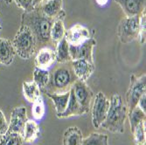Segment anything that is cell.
Here are the masks:
<instances>
[{"label":"cell","mask_w":146,"mask_h":145,"mask_svg":"<svg viewBox=\"0 0 146 145\" xmlns=\"http://www.w3.org/2000/svg\"><path fill=\"white\" fill-rule=\"evenodd\" d=\"M92 103V122L96 128H98L101 127V124L104 122L107 115L110 101L102 92H98L94 96Z\"/></svg>","instance_id":"cell-7"},{"label":"cell","mask_w":146,"mask_h":145,"mask_svg":"<svg viewBox=\"0 0 146 145\" xmlns=\"http://www.w3.org/2000/svg\"><path fill=\"white\" fill-rule=\"evenodd\" d=\"M55 61V51L51 47H43L39 49L34 59L35 68L44 70H49L54 67Z\"/></svg>","instance_id":"cell-12"},{"label":"cell","mask_w":146,"mask_h":145,"mask_svg":"<svg viewBox=\"0 0 146 145\" xmlns=\"http://www.w3.org/2000/svg\"><path fill=\"white\" fill-rule=\"evenodd\" d=\"M82 145H109L108 136L100 133H91L83 139Z\"/></svg>","instance_id":"cell-26"},{"label":"cell","mask_w":146,"mask_h":145,"mask_svg":"<svg viewBox=\"0 0 146 145\" xmlns=\"http://www.w3.org/2000/svg\"><path fill=\"white\" fill-rule=\"evenodd\" d=\"M83 136L78 127H69L63 135V145H82Z\"/></svg>","instance_id":"cell-18"},{"label":"cell","mask_w":146,"mask_h":145,"mask_svg":"<svg viewBox=\"0 0 146 145\" xmlns=\"http://www.w3.org/2000/svg\"><path fill=\"white\" fill-rule=\"evenodd\" d=\"M137 107L140 108L144 113H146V94H143L140 97V99L137 102Z\"/></svg>","instance_id":"cell-33"},{"label":"cell","mask_w":146,"mask_h":145,"mask_svg":"<svg viewBox=\"0 0 146 145\" xmlns=\"http://www.w3.org/2000/svg\"><path fill=\"white\" fill-rule=\"evenodd\" d=\"M84 114H85V112H84L83 109L77 101L74 92L71 89L70 90V97H69V101L68 103L67 109H66V110L63 113L57 115V117L58 118H68V117H71V116L82 115Z\"/></svg>","instance_id":"cell-17"},{"label":"cell","mask_w":146,"mask_h":145,"mask_svg":"<svg viewBox=\"0 0 146 145\" xmlns=\"http://www.w3.org/2000/svg\"><path fill=\"white\" fill-rule=\"evenodd\" d=\"M23 142L24 139L21 135L10 131H7L0 139V145H23Z\"/></svg>","instance_id":"cell-27"},{"label":"cell","mask_w":146,"mask_h":145,"mask_svg":"<svg viewBox=\"0 0 146 145\" xmlns=\"http://www.w3.org/2000/svg\"><path fill=\"white\" fill-rule=\"evenodd\" d=\"M96 45L95 38H90L82 44L79 46H71L69 45V52L72 60H85L92 64L94 63L93 58V50Z\"/></svg>","instance_id":"cell-9"},{"label":"cell","mask_w":146,"mask_h":145,"mask_svg":"<svg viewBox=\"0 0 146 145\" xmlns=\"http://www.w3.org/2000/svg\"><path fill=\"white\" fill-rule=\"evenodd\" d=\"M16 54L24 60L31 59L37 52L36 39L27 26L21 24L12 40Z\"/></svg>","instance_id":"cell-4"},{"label":"cell","mask_w":146,"mask_h":145,"mask_svg":"<svg viewBox=\"0 0 146 145\" xmlns=\"http://www.w3.org/2000/svg\"><path fill=\"white\" fill-rule=\"evenodd\" d=\"M127 113L128 109L122 96L119 94H114L110 101L107 115L100 128L109 130L112 133L123 134L124 132V122Z\"/></svg>","instance_id":"cell-3"},{"label":"cell","mask_w":146,"mask_h":145,"mask_svg":"<svg viewBox=\"0 0 146 145\" xmlns=\"http://www.w3.org/2000/svg\"><path fill=\"white\" fill-rule=\"evenodd\" d=\"M2 30V26H1V24H0V31Z\"/></svg>","instance_id":"cell-37"},{"label":"cell","mask_w":146,"mask_h":145,"mask_svg":"<svg viewBox=\"0 0 146 145\" xmlns=\"http://www.w3.org/2000/svg\"><path fill=\"white\" fill-rule=\"evenodd\" d=\"M45 104L42 97L40 96L38 99H37L33 103L32 107V114L34 119L36 120H41L45 115Z\"/></svg>","instance_id":"cell-29"},{"label":"cell","mask_w":146,"mask_h":145,"mask_svg":"<svg viewBox=\"0 0 146 145\" xmlns=\"http://www.w3.org/2000/svg\"><path fill=\"white\" fill-rule=\"evenodd\" d=\"M54 20L46 17L38 6L22 14L21 24L27 26L33 32L36 39L37 52L43 47H51L55 50L56 46L51 39V29Z\"/></svg>","instance_id":"cell-1"},{"label":"cell","mask_w":146,"mask_h":145,"mask_svg":"<svg viewBox=\"0 0 146 145\" xmlns=\"http://www.w3.org/2000/svg\"><path fill=\"white\" fill-rule=\"evenodd\" d=\"M27 115H26V109L23 106L14 108L11 114V120L9 123L10 132H14L21 135H24V129L25 123L27 122Z\"/></svg>","instance_id":"cell-10"},{"label":"cell","mask_w":146,"mask_h":145,"mask_svg":"<svg viewBox=\"0 0 146 145\" xmlns=\"http://www.w3.org/2000/svg\"><path fill=\"white\" fill-rule=\"evenodd\" d=\"M8 129H9V124L6 121V118L3 111L0 109V136L5 135Z\"/></svg>","instance_id":"cell-32"},{"label":"cell","mask_w":146,"mask_h":145,"mask_svg":"<svg viewBox=\"0 0 146 145\" xmlns=\"http://www.w3.org/2000/svg\"><path fill=\"white\" fill-rule=\"evenodd\" d=\"M140 16L125 17L120 21L117 27V36L122 43L128 44L137 38Z\"/></svg>","instance_id":"cell-6"},{"label":"cell","mask_w":146,"mask_h":145,"mask_svg":"<svg viewBox=\"0 0 146 145\" xmlns=\"http://www.w3.org/2000/svg\"><path fill=\"white\" fill-rule=\"evenodd\" d=\"M55 57L58 63H67L72 61L70 52H69V44L68 43L66 38H63L59 41L55 47Z\"/></svg>","instance_id":"cell-20"},{"label":"cell","mask_w":146,"mask_h":145,"mask_svg":"<svg viewBox=\"0 0 146 145\" xmlns=\"http://www.w3.org/2000/svg\"><path fill=\"white\" fill-rule=\"evenodd\" d=\"M40 89L43 91L49 81V70H44L35 68L33 71V80Z\"/></svg>","instance_id":"cell-24"},{"label":"cell","mask_w":146,"mask_h":145,"mask_svg":"<svg viewBox=\"0 0 146 145\" xmlns=\"http://www.w3.org/2000/svg\"><path fill=\"white\" fill-rule=\"evenodd\" d=\"M23 94H24V97L29 102L33 103L37 99H38L41 96V91L33 81H24Z\"/></svg>","instance_id":"cell-22"},{"label":"cell","mask_w":146,"mask_h":145,"mask_svg":"<svg viewBox=\"0 0 146 145\" xmlns=\"http://www.w3.org/2000/svg\"><path fill=\"white\" fill-rule=\"evenodd\" d=\"M129 119L130 130L132 133V131L134 130L136 126H137L141 122L145 121L146 113H144L140 108L137 106L132 109V111L129 112Z\"/></svg>","instance_id":"cell-25"},{"label":"cell","mask_w":146,"mask_h":145,"mask_svg":"<svg viewBox=\"0 0 146 145\" xmlns=\"http://www.w3.org/2000/svg\"><path fill=\"white\" fill-rule=\"evenodd\" d=\"M136 145H145L146 136H145V121L141 122L134 130L132 131Z\"/></svg>","instance_id":"cell-28"},{"label":"cell","mask_w":146,"mask_h":145,"mask_svg":"<svg viewBox=\"0 0 146 145\" xmlns=\"http://www.w3.org/2000/svg\"><path fill=\"white\" fill-rule=\"evenodd\" d=\"M63 0H47L46 2L41 3L38 7L44 14L51 19H56L65 11L62 10Z\"/></svg>","instance_id":"cell-15"},{"label":"cell","mask_w":146,"mask_h":145,"mask_svg":"<svg viewBox=\"0 0 146 145\" xmlns=\"http://www.w3.org/2000/svg\"><path fill=\"white\" fill-rule=\"evenodd\" d=\"M66 17V12L57 18L51 29V39L56 46L59 41H60L63 38H65L66 29L64 25V19Z\"/></svg>","instance_id":"cell-19"},{"label":"cell","mask_w":146,"mask_h":145,"mask_svg":"<svg viewBox=\"0 0 146 145\" xmlns=\"http://www.w3.org/2000/svg\"><path fill=\"white\" fill-rule=\"evenodd\" d=\"M77 78L70 62L60 63L49 71V81L42 91L45 94H63L71 90Z\"/></svg>","instance_id":"cell-2"},{"label":"cell","mask_w":146,"mask_h":145,"mask_svg":"<svg viewBox=\"0 0 146 145\" xmlns=\"http://www.w3.org/2000/svg\"><path fill=\"white\" fill-rule=\"evenodd\" d=\"M39 132H40V130H39L38 124L33 120H27L24 129V142L26 143L33 142L38 137Z\"/></svg>","instance_id":"cell-23"},{"label":"cell","mask_w":146,"mask_h":145,"mask_svg":"<svg viewBox=\"0 0 146 145\" xmlns=\"http://www.w3.org/2000/svg\"><path fill=\"white\" fill-rule=\"evenodd\" d=\"M71 89L73 90L77 101L83 109L85 114L88 113L91 109L93 100H94V92L86 84V82L80 80L75 81Z\"/></svg>","instance_id":"cell-8"},{"label":"cell","mask_w":146,"mask_h":145,"mask_svg":"<svg viewBox=\"0 0 146 145\" xmlns=\"http://www.w3.org/2000/svg\"><path fill=\"white\" fill-rule=\"evenodd\" d=\"M17 6L19 8L23 9L25 12L31 11L34 9V5H33V0H13Z\"/></svg>","instance_id":"cell-31"},{"label":"cell","mask_w":146,"mask_h":145,"mask_svg":"<svg viewBox=\"0 0 146 145\" xmlns=\"http://www.w3.org/2000/svg\"><path fill=\"white\" fill-rule=\"evenodd\" d=\"M46 1H47V0H43V2H46ZM43 2H42V3H43Z\"/></svg>","instance_id":"cell-38"},{"label":"cell","mask_w":146,"mask_h":145,"mask_svg":"<svg viewBox=\"0 0 146 145\" xmlns=\"http://www.w3.org/2000/svg\"><path fill=\"white\" fill-rule=\"evenodd\" d=\"M120 5L126 17L140 16L145 11L146 0H114Z\"/></svg>","instance_id":"cell-13"},{"label":"cell","mask_w":146,"mask_h":145,"mask_svg":"<svg viewBox=\"0 0 146 145\" xmlns=\"http://www.w3.org/2000/svg\"><path fill=\"white\" fill-rule=\"evenodd\" d=\"M43 2V0H33V5H34V7L36 6H38L39 5H41V3Z\"/></svg>","instance_id":"cell-35"},{"label":"cell","mask_w":146,"mask_h":145,"mask_svg":"<svg viewBox=\"0 0 146 145\" xmlns=\"http://www.w3.org/2000/svg\"><path fill=\"white\" fill-rule=\"evenodd\" d=\"M46 95L54 102L57 115H60L66 110L70 97V91L66 92V93L63 94H46Z\"/></svg>","instance_id":"cell-21"},{"label":"cell","mask_w":146,"mask_h":145,"mask_svg":"<svg viewBox=\"0 0 146 145\" xmlns=\"http://www.w3.org/2000/svg\"><path fill=\"white\" fill-rule=\"evenodd\" d=\"M72 68L77 78V80L86 82L90 76L94 73L96 67L95 64H92L85 60H72Z\"/></svg>","instance_id":"cell-14"},{"label":"cell","mask_w":146,"mask_h":145,"mask_svg":"<svg viewBox=\"0 0 146 145\" xmlns=\"http://www.w3.org/2000/svg\"><path fill=\"white\" fill-rule=\"evenodd\" d=\"M4 1H5V3H6L7 5H9V4H10V3L11 2V0H4Z\"/></svg>","instance_id":"cell-36"},{"label":"cell","mask_w":146,"mask_h":145,"mask_svg":"<svg viewBox=\"0 0 146 145\" xmlns=\"http://www.w3.org/2000/svg\"><path fill=\"white\" fill-rule=\"evenodd\" d=\"M146 90V75L142 74L140 77H137L135 74H131L129 87L126 93V106L128 113L132 111L137 106V102L140 97L145 94Z\"/></svg>","instance_id":"cell-5"},{"label":"cell","mask_w":146,"mask_h":145,"mask_svg":"<svg viewBox=\"0 0 146 145\" xmlns=\"http://www.w3.org/2000/svg\"><path fill=\"white\" fill-rule=\"evenodd\" d=\"M145 37H146V14L145 11L142 13L140 16V23H139V32L137 38L141 44L145 43Z\"/></svg>","instance_id":"cell-30"},{"label":"cell","mask_w":146,"mask_h":145,"mask_svg":"<svg viewBox=\"0 0 146 145\" xmlns=\"http://www.w3.org/2000/svg\"><path fill=\"white\" fill-rule=\"evenodd\" d=\"M65 38L69 45L79 46L90 38V32L84 25L76 24L66 31Z\"/></svg>","instance_id":"cell-11"},{"label":"cell","mask_w":146,"mask_h":145,"mask_svg":"<svg viewBox=\"0 0 146 145\" xmlns=\"http://www.w3.org/2000/svg\"><path fill=\"white\" fill-rule=\"evenodd\" d=\"M108 1L109 0H96V3L101 6H104V5H107Z\"/></svg>","instance_id":"cell-34"},{"label":"cell","mask_w":146,"mask_h":145,"mask_svg":"<svg viewBox=\"0 0 146 145\" xmlns=\"http://www.w3.org/2000/svg\"><path fill=\"white\" fill-rule=\"evenodd\" d=\"M16 54L12 42L9 39L0 38V64L5 66L11 65L13 62Z\"/></svg>","instance_id":"cell-16"}]
</instances>
